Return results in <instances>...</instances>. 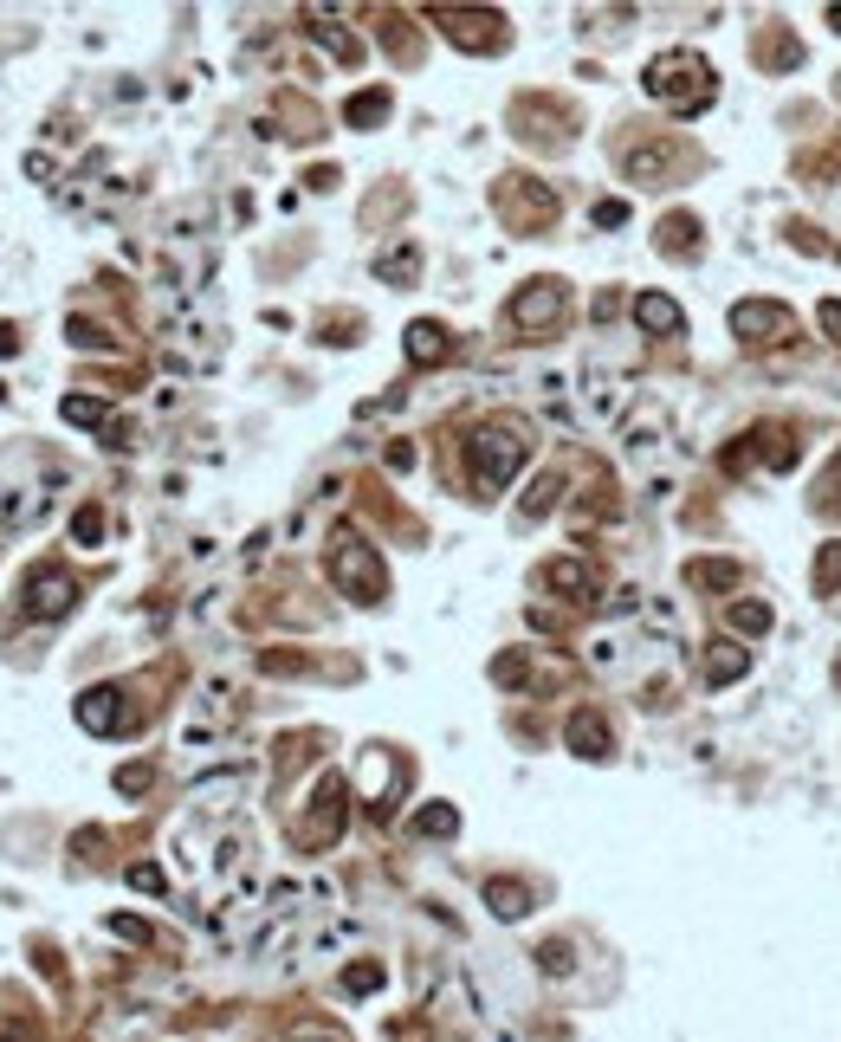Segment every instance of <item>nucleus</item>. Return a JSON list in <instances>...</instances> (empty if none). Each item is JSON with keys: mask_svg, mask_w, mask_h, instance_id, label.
Masks as SVG:
<instances>
[{"mask_svg": "<svg viewBox=\"0 0 841 1042\" xmlns=\"http://www.w3.org/2000/svg\"><path fill=\"white\" fill-rule=\"evenodd\" d=\"M647 98L673 104V111H693L699 98H712V72L699 59H686V52H667V59L647 65Z\"/></svg>", "mask_w": 841, "mask_h": 1042, "instance_id": "f257e3e1", "label": "nucleus"}, {"mask_svg": "<svg viewBox=\"0 0 841 1042\" xmlns=\"http://www.w3.org/2000/svg\"><path fill=\"white\" fill-rule=\"evenodd\" d=\"M473 466H479V479H486V486H505V479L525 466V434H518V428H486V434H473Z\"/></svg>", "mask_w": 841, "mask_h": 1042, "instance_id": "f03ea898", "label": "nucleus"}, {"mask_svg": "<svg viewBox=\"0 0 841 1042\" xmlns=\"http://www.w3.org/2000/svg\"><path fill=\"white\" fill-rule=\"evenodd\" d=\"M330 564H337V577H350V596H356V602H376V589H382V564H376V557H369L356 538H343Z\"/></svg>", "mask_w": 841, "mask_h": 1042, "instance_id": "7ed1b4c3", "label": "nucleus"}, {"mask_svg": "<svg viewBox=\"0 0 841 1042\" xmlns=\"http://www.w3.org/2000/svg\"><path fill=\"white\" fill-rule=\"evenodd\" d=\"M557 305H563V298H557V285H525V292L512 298V318L525 324V331H544V324L557 318Z\"/></svg>", "mask_w": 841, "mask_h": 1042, "instance_id": "20e7f679", "label": "nucleus"}, {"mask_svg": "<svg viewBox=\"0 0 841 1042\" xmlns=\"http://www.w3.org/2000/svg\"><path fill=\"white\" fill-rule=\"evenodd\" d=\"M634 318H641L647 331H660V337L680 331V305H673L667 292H641V298H634Z\"/></svg>", "mask_w": 841, "mask_h": 1042, "instance_id": "39448f33", "label": "nucleus"}, {"mask_svg": "<svg viewBox=\"0 0 841 1042\" xmlns=\"http://www.w3.org/2000/svg\"><path fill=\"white\" fill-rule=\"evenodd\" d=\"M117 712H123V693H117V687H98V693L78 699V719H85L91 732H110V725H117Z\"/></svg>", "mask_w": 841, "mask_h": 1042, "instance_id": "423d86ee", "label": "nucleus"}, {"mask_svg": "<svg viewBox=\"0 0 841 1042\" xmlns=\"http://www.w3.org/2000/svg\"><path fill=\"white\" fill-rule=\"evenodd\" d=\"M744 667H751V654H744L738 641H712L706 648V680H738Z\"/></svg>", "mask_w": 841, "mask_h": 1042, "instance_id": "0eeeda50", "label": "nucleus"}, {"mask_svg": "<svg viewBox=\"0 0 841 1042\" xmlns=\"http://www.w3.org/2000/svg\"><path fill=\"white\" fill-rule=\"evenodd\" d=\"M783 305H738V337H777Z\"/></svg>", "mask_w": 841, "mask_h": 1042, "instance_id": "6e6552de", "label": "nucleus"}, {"mask_svg": "<svg viewBox=\"0 0 841 1042\" xmlns=\"http://www.w3.org/2000/svg\"><path fill=\"white\" fill-rule=\"evenodd\" d=\"M447 350V337L434 331V324H415V331H408V356H415V363H427V356H440Z\"/></svg>", "mask_w": 841, "mask_h": 1042, "instance_id": "1a4fd4ad", "label": "nucleus"}, {"mask_svg": "<svg viewBox=\"0 0 841 1042\" xmlns=\"http://www.w3.org/2000/svg\"><path fill=\"white\" fill-rule=\"evenodd\" d=\"M732 622L744 628V635H757V628H770V609H764V602H738V609H732Z\"/></svg>", "mask_w": 841, "mask_h": 1042, "instance_id": "9d476101", "label": "nucleus"}, {"mask_svg": "<svg viewBox=\"0 0 841 1042\" xmlns=\"http://www.w3.org/2000/svg\"><path fill=\"white\" fill-rule=\"evenodd\" d=\"M531 900L518 894V887H492V913H505V920H518V913H525Z\"/></svg>", "mask_w": 841, "mask_h": 1042, "instance_id": "9b49d317", "label": "nucleus"}, {"mask_svg": "<svg viewBox=\"0 0 841 1042\" xmlns=\"http://www.w3.org/2000/svg\"><path fill=\"white\" fill-rule=\"evenodd\" d=\"M602 738L609 732H602L596 719H576V751H602Z\"/></svg>", "mask_w": 841, "mask_h": 1042, "instance_id": "f8f14e48", "label": "nucleus"}, {"mask_svg": "<svg viewBox=\"0 0 841 1042\" xmlns=\"http://www.w3.org/2000/svg\"><path fill=\"white\" fill-rule=\"evenodd\" d=\"M421 829H427V835L453 829V810H447V803H434V810H421Z\"/></svg>", "mask_w": 841, "mask_h": 1042, "instance_id": "ddd939ff", "label": "nucleus"}, {"mask_svg": "<svg viewBox=\"0 0 841 1042\" xmlns=\"http://www.w3.org/2000/svg\"><path fill=\"white\" fill-rule=\"evenodd\" d=\"M589 402H596V408H615V402H622V382H589Z\"/></svg>", "mask_w": 841, "mask_h": 1042, "instance_id": "4468645a", "label": "nucleus"}, {"mask_svg": "<svg viewBox=\"0 0 841 1042\" xmlns=\"http://www.w3.org/2000/svg\"><path fill=\"white\" fill-rule=\"evenodd\" d=\"M343 984H350V991H376V984H382V971H376V965H356Z\"/></svg>", "mask_w": 841, "mask_h": 1042, "instance_id": "2eb2a0df", "label": "nucleus"}, {"mask_svg": "<svg viewBox=\"0 0 841 1042\" xmlns=\"http://www.w3.org/2000/svg\"><path fill=\"white\" fill-rule=\"evenodd\" d=\"M65 415H72V421H98L104 402H85V395H78V402H65Z\"/></svg>", "mask_w": 841, "mask_h": 1042, "instance_id": "dca6fc26", "label": "nucleus"}, {"mask_svg": "<svg viewBox=\"0 0 841 1042\" xmlns=\"http://www.w3.org/2000/svg\"><path fill=\"white\" fill-rule=\"evenodd\" d=\"M596 221H602V227H622L628 208H622V201H609V208H596Z\"/></svg>", "mask_w": 841, "mask_h": 1042, "instance_id": "f3484780", "label": "nucleus"}, {"mask_svg": "<svg viewBox=\"0 0 841 1042\" xmlns=\"http://www.w3.org/2000/svg\"><path fill=\"white\" fill-rule=\"evenodd\" d=\"M130 881H136V887H149V894H156V887H162V874H156V868H149V861H143V868H130Z\"/></svg>", "mask_w": 841, "mask_h": 1042, "instance_id": "a211bd4d", "label": "nucleus"}, {"mask_svg": "<svg viewBox=\"0 0 841 1042\" xmlns=\"http://www.w3.org/2000/svg\"><path fill=\"white\" fill-rule=\"evenodd\" d=\"M110 926H117L123 939H149V926H143V920H123V913H117V920H110Z\"/></svg>", "mask_w": 841, "mask_h": 1042, "instance_id": "6ab92c4d", "label": "nucleus"}, {"mask_svg": "<svg viewBox=\"0 0 841 1042\" xmlns=\"http://www.w3.org/2000/svg\"><path fill=\"white\" fill-rule=\"evenodd\" d=\"M822 318H829V331L841 337V305H822Z\"/></svg>", "mask_w": 841, "mask_h": 1042, "instance_id": "aec40b11", "label": "nucleus"}, {"mask_svg": "<svg viewBox=\"0 0 841 1042\" xmlns=\"http://www.w3.org/2000/svg\"><path fill=\"white\" fill-rule=\"evenodd\" d=\"M829 20H835V33H841V7H829Z\"/></svg>", "mask_w": 841, "mask_h": 1042, "instance_id": "412c9836", "label": "nucleus"}]
</instances>
